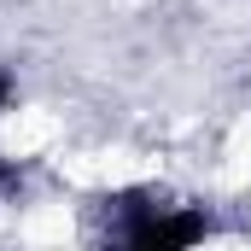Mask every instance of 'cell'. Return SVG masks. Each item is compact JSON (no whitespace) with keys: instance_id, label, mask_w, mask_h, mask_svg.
Here are the masks:
<instances>
[{"instance_id":"6da1fadb","label":"cell","mask_w":251,"mask_h":251,"mask_svg":"<svg viewBox=\"0 0 251 251\" xmlns=\"http://www.w3.org/2000/svg\"><path fill=\"white\" fill-rule=\"evenodd\" d=\"M128 246L140 251H176V246H193V240H204V216H193V210H158V204H146V216H134L123 228Z\"/></svg>"},{"instance_id":"7a4b0ae2","label":"cell","mask_w":251,"mask_h":251,"mask_svg":"<svg viewBox=\"0 0 251 251\" xmlns=\"http://www.w3.org/2000/svg\"><path fill=\"white\" fill-rule=\"evenodd\" d=\"M6 105H12V76L0 70V111H6Z\"/></svg>"}]
</instances>
